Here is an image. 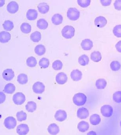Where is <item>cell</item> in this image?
<instances>
[{
  "mask_svg": "<svg viewBox=\"0 0 121 135\" xmlns=\"http://www.w3.org/2000/svg\"><path fill=\"white\" fill-rule=\"evenodd\" d=\"M87 97L86 95L82 93H78L74 95L73 100V103L78 106L84 105L86 101Z\"/></svg>",
  "mask_w": 121,
  "mask_h": 135,
  "instance_id": "1",
  "label": "cell"
},
{
  "mask_svg": "<svg viewBox=\"0 0 121 135\" xmlns=\"http://www.w3.org/2000/svg\"><path fill=\"white\" fill-rule=\"evenodd\" d=\"M74 28L72 26L67 25L64 26L61 31L62 36L66 39H70L74 35Z\"/></svg>",
  "mask_w": 121,
  "mask_h": 135,
  "instance_id": "2",
  "label": "cell"
},
{
  "mask_svg": "<svg viewBox=\"0 0 121 135\" xmlns=\"http://www.w3.org/2000/svg\"><path fill=\"white\" fill-rule=\"evenodd\" d=\"M80 12L77 9L75 8H70L67 10V15L70 20L75 21L79 18Z\"/></svg>",
  "mask_w": 121,
  "mask_h": 135,
  "instance_id": "3",
  "label": "cell"
},
{
  "mask_svg": "<svg viewBox=\"0 0 121 135\" xmlns=\"http://www.w3.org/2000/svg\"><path fill=\"white\" fill-rule=\"evenodd\" d=\"M13 101L14 103L17 105L23 104L26 100V97L21 92H17L13 96Z\"/></svg>",
  "mask_w": 121,
  "mask_h": 135,
  "instance_id": "4",
  "label": "cell"
},
{
  "mask_svg": "<svg viewBox=\"0 0 121 135\" xmlns=\"http://www.w3.org/2000/svg\"><path fill=\"white\" fill-rule=\"evenodd\" d=\"M5 126L9 129L14 128L17 124L16 119L12 116H9L6 118L4 121Z\"/></svg>",
  "mask_w": 121,
  "mask_h": 135,
  "instance_id": "5",
  "label": "cell"
},
{
  "mask_svg": "<svg viewBox=\"0 0 121 135\" xmlns=\"http://www.w3.org/2000/svg\"><path fill=\"white\" fill-rule=\"evenodd\" d=\"M101 112L104 116L110 117L112 116L113 112L112 107L108 105H105L102 106L100 109Z\"/></svg>",
  "mask_w": 121,
  "mask_h": 135,
  "instance_id": "6",
  "label": "cell"
},
{
  "mask_svg": "<svg viewBox=\"0 0 121 135\" xmlns=\"http://www.w3.org/2000/svg\"><path fill=\"white\" fill-rule=\"evenodd\" d=\"M33 92L36 94H41L45 90V86L42 82H35L32 86Z\"/></svg>",
  "mask_w": 121,
  "mask_h": 135,
  "instance_id": "7",
  "label": "cell"
},
{
  "mask_svg": "<svg viewBox=\"0 0 121 135\" xmlns=\"http://www.w3.org/2000/svg\"><path fill=\"white\" fill-rule=\"evenodd\" d=\"M56 81L58 84L63 85L67 81L68 77L67 75L63 72L59 73L56 75Z\"/></svg>",
  "mask_w": 121,
  "mask_h": 135,
  "instance_id": "8",
  "label": "cell"
},
{
  "mask_svg": "<svg viewBox=\"0 0 121 135\" xmlns=\"http://www.w3.org/2000/svg\"><path fill=\"white\" fill-rule=\"evenodd\" d=\"M2 76L4 79L9 81L12 80L14 77V73L12 69H7L3 71Z\"/></svg>",
  "mask_w": 121,
  "mask_h": 135,
  "instance_id": "9",
  "label": "cell"
},
{
  "mask_svg": "<svg viewBox=\"0 0 121 135\" xmlns=\"http://www.w3.org/2000/svg\"><path fill=\"white\" fill-rule=\"evenodd\" d=\"M19 9V5L15 1H11L9 3L7 6V11L11 14H14L17 12Z\"/></svg>",
  "mask_w": 121,
  "mask_h": 135,
  "instance_id": "10",
  "label": "cell"
},
{
  "mask_svg": "<svg viewBox=\"0 0 121 135\" xmlns=\"http://www.w3.org/2000/svg\"><path fill=\"white\" fill-rule=\"evenodd\" d=\"M16 130L17 133L18 135H24L28 133L29 131V128L27 124H22L17 126Z\"/></svg>",
  "mask_w": 121,
  "mask_h": 135,
  "instance_id": "11",
  "label": "cell"
},
{
  "mask_svg": "<svg viewBox=\"0 0 121 135\" xmlns=\"http://www.w3.org/2000/svg\"><path fill=\"white\" fill-rule=\"evenodd\" d=\"M56 120L62 122L67 118V114L66 111L61 110H59L56 111L54 115Z\"/></svg>",
  "mask_w": 121,
  "mask_h": 135,
  "instance_id": "12",
  "label": "cell"
},
{
  "mask_svg": "<svg viewBox=\"0 0 121 135\" xmlns=\"http://www.w3.org/2000/svg\"><path fill=\"white\" fill-rule=\"evenodd\" d=\"M94 22L95 25L100 28L104 27L107 23V19L102 16H99L96 17L95 19Z\"/></svg>",
  "mask_w": 121,
  "mask_h": 135,
  "instance_id": "13",
  "label": "cell"
},
{
  "mask_svg": "<svg viewBox=\"0 0 121 135\" xmlns=\"http://www.w3.org/2000/svg\"><path fill=\"white\" fill-rule=\"evenodd\" d=\"M77 116L80 119H84L87 118L89 116L88 110L84 107L79 108L77 111Z\"/></svg>",
  "mask_w": 121,
  "mask_h": 135,
  "instance_id": "14",
  "label": "cell"
},
{
  "mask_svg": "<svg viewBox=\"0 0 121 135\" xmlns=\"http://www.w3.org/2000/svg\"><path fill=\"white\" fill-rule=\"evenodd\" d=\"M81 45L82 48L85 50H89L93 46L92 41L89 39H85L82 41Z\"/></svg>",
  "mask_w": 121,
  "mask_h": 135,
  "instance_id": "15",
  "label": "cell"
},
{
  "mask_svg": "<svg viewBox=\"0 0 121 135\" xmlns=\"http://www.w3.org/2000/svg\"><path fill=\"white\" fill-rule=\"evenodd\" d=\"M82 72L77 69H74L72 71L70 76L71 79L73 81H78L82 79Z\"/></svg>",
  "mask_w": 121,
  "mask_h": 135,
  "instance_id": "16",
  "label": "cell"
},
{
  "mask_svg": "<svg viewBox=\"0 0 121 135\" xmlns=\"http://www.w3.org/2000/svg\"><path fill=\"white\" fill-rule=\"evenodd\" d=\"M38 13L35 9H30L27 11L26 14L27 19L29 20H34L36 19L37 17Z\"/></svg>",
  "mask_w": 121,
  "mask_h": 135,
  "instance_id": "17",
  "label": "cell"
},
{
  "mask_svg": "<svg viewBox=\"0 0 121 135\" xmlns=\"http://www.w3.org/2000/svg\"><path fill=\"white\" fill-rule=\"evenodd\" d=\"M11 35L10 34L7 32L3 31L0 33V41L3 43H6L8 42L10 39Z\"/></svg>",
  "mask_w": 121,
  "mask_h": 135,
  "instance_id": "18",
  "label": "cell"
},
{
  "mask_svg": "<svg viewBox=\"0 0 121 135\" xmlns=\"http://www.w3.org/2000/svg\"><path fill=\"white\" fill-rule=\"evenodd\" d=\"M47 129L48 133L52 135H56L60 131L59 127L55 123L50 124L48 126Z\"/></svg>",
  "mask_w": 121,
  "mask_h": 135,
  "instance_id": "19",
  "label": "cell"
},
{
  "mask_svg": "<svg viewBox=\"0 0 121 135\" xmlns=\"http://www.w3.org/2000/svg\"><path fill=\"white\" fill-rule=\"evenodd\" d=\"M39 12L42 14H45L47 13L49 9V7L47 3L45 2L40 3L37 6Z\"/></svg>",
  "mask_w": 121,
  "mask_h": 135,
  "instance_id": "20",
  "label": "cell"
},
{
  "mask_svg": "<svg viewBox=\"0 0 121 135\" xmlns=\"http://www.w3.org/2000/svg\"><path fill=\"white\" fill-rule=\"evenodd\" d=\"M63 20L62 15L59 14H56L52 17L51 20L53 24L56 25H58L61 24Z\"/></svg>",
  "mask_w": 121,
  "mask_h": 135,
  "instance_id": "21",
  "label": "cell"
},
{
  "mask_svg": "<svg viewBox=\"0 0 121 135\" xmlns=\"http://www.w3.org/2000/svg\"><path fill=\"white\" fill-rule=\"evenodd\" d=\"M89 125L88 123L84 121L80 122L78 124L77 126L79 131L82 132H85L89 129Z\"/></svg>",
  "mask_w": 121,
  "mask_h": 135,
  "instance_id": "22",
  "label": "cell"
},
{
  "mask_svg": "<svg viewBox=\"0 0 121 135\" xmlns=\"http://www.w3.org/2000/svg\"><path fill=\"white\" fill-rule=\"evenodd\" d=\"M101 119L100 116L96 114H93L91 116L90 121L91 124L93 125H96L100 122Z\"/></svg>",
  "mask_w": 121,
  "mask_h": 135,
  "instance_id": "23",
  "label": "cell"
},
{
  "mask_svg": "<svg viewBox=\"0 0 121 135\" xmlns=\"http://www.w3.org/2000/svg\"><path fill=\"white\" fill-rule=\"evenodd\" d=\"M15 90L16 87L14 84L9 83L5 85L3 91L6 93L12 94L14 92Z\"/></svg>",
  "mask_w": 121,
  "mask_h": 135,
  "instance_id": "24",
  "label": "cell"
},
{
  "mask_svg": "<svg viewBox=\"0 0 121 135\" xmlns=\"http://www.w3.org/2000/svg\"><path fill=\"white\" fill-rule=\"evenodd\" d=\"M91 59L94 62H98L102 59L100 53L99 51H94L92 52L90 55Z\"/></svg>",
  "mask_w": 121,
  "mask_h": 135,
  "instance_id": "25",
  "label": "cell"
},
{
  "mask_svg": "<svg viewBox=\"0 0 121 135\" xmlns=\"http://www.w3.org/2000/svg\"><path fill=\"white\" fill-rule=\"evenodd\" d=\"M46 49L45 46L42 44L37 45L35 48V52L37 55L41 56L43 55L45 53Z\"/></svg>",
  "mask_w": 121,
  "mask_h": 135,
  "instance_id": "26",
  "label": "cell"
},
{
  "mask_svg": "<svg viewBox=\"0 0 121 135\" xmlns=\"http://www.w3.org/2000/svg\"><path fill=\"white\" fill-rule=\"evenodd\" d=\"M37 27L40 29L44 30L48 27V24L47 21L44 19H40L37 21Z\"/></svg>",
  "mask_w": 121,
  "mask_h": 135,
  "instance_id": "27",
  "label": "cell"
},
{
  "mask_svg": "<svg viewBox=\"0 0 121 135\" xmlns=\"http://www.w3.org/2000/svg\"><path fill=\"white\" fill-rule=\"evenodd\" d=\"M37 107L36 103L33 101H31L28 102L26 105V110L28 112H32L35 111Z\"/></svg>",
  "mask_w": 121,
  "mask_h": 135,
  "instance_id": "28",
  "label": "cell"
},
{
  "mask_svg": "<svg viewBox=\"0 0 121 135\" xmlns=\"http://www.w3.org/2000/svg\"><path fill=\"white\" fill-rule=\"evenodd\" d=\"M107 82L104 79L100 78L97 79L96 81L95 85L98 89H103L106 87Z\"/></svg>",
  "mask_w": 121,
  "mask_h": 135,
  "instance_id": "29",
  "label": "cell"
},
{
  "mask_svg": "<svg viewBox=\"0 0 121 135\" xmlns=\"http://www.w3.org/2000/svg\"><path fill=\"white\" fill-rule=\"evenodd\" d=\"M89 57L85 54L80 56L78 59V62L79 64L83 66L87 65L89 63Z\"/></svg>",
  "mask_w": 121,
  "mask_h": 135,
  "instance_id": "30",
  "label": "cell"
},
{
  "mask_svg": "<svg viewBox=\"0 0 121 135\" xmlns=\"http://www.w3.org/2000/svg\"><path fill=\"white\" fill-rule=\"evenodd\" d=\"M17 81L18 83L22 85L25 84L28 81V76L25 74L21 73L17 76Z\"/></svg>",
  "mask_w": 121,
  "mask_h": 135,
  "instance_id": "31",
  "label": "cell"
},
{
  "mask_svg": "<svg viewBox=\"0 0 121 135\" xmlns=\"http://www.w3.org/2000/svg\"><path fill=\"white\" fill-rule=\"evenodd\" d=\"M31 40L34 42H38L41 39V33L38 31H36L32 33L30 35Z\"/></svg>",
  "mask_w": 121,
  "mask_h": 135,
  "instance_id": "32",
  "label": "cell"
},
{
  "mask_svg": "<svg viewBox=\"0 0 121 135\" xmlns=\"http://www.w3.org/2000/svg\"><path fill=\"white\" fill-rule=\"evenodd\" d=\"M20 28L22 32L25 34L29 33L31 30V25L26 23H22L20 26Z\"/></svg>",
  "mask_w": 121,
  "mask_h": 135,
  "instance_id": "33",
  "label": "cell"
},
{
  "mask_svg": "<svg viewBox=\"0 0 121 135\" xmlns=\"http://www.w3.org/2000/svg\"><path fill=\"white\" fill-rule=\"evenodd\" d=\"M2 26L5 30L8 31L11 30L14 27L13 22L9 20H5Z\"/></svg>",
  "mask_w": 121,
  "mask_h": 135,
  "instance_id": "34",
  "label": "cell"
},
{
  "mask_svg": "<svg viewBox=\"0 0 121 135\" xmlns=\"http://www.w3.org/2000/svg\"><path fill=\"white\" fill-rule=\"evenodd\" d=\"M37 63V62L35 58L31 56L28 58L26 60V64L28 67L32 68L35 67Z\"/></svg>",
  "mask_w": 121,
  "mask_h": 135,
  "instance_id": "35",
  "label": "cell"
},
{
  "mask_svg": "<svg viewBox=\"0 0 121 135\" xmlns=\"http://www.w3.org/2000/svg\"><path fill=\"white\" fill-rule=\"evenodd\" d=\"M39 65L41 68H48L49 65V61L48 59L46 58H43L39 61Z\"/></svg>",
  "mask_w": 121,
  "mask_h": 135,
  "instance_id": "36",
  "label": "cell"
},
{
  "mask_svg": "<svg viewBox=\"0 0 121 135\" xmlns=\"http://www.w3.org/2000/svg\"><path fill=\"white\" fill-rule=\"evenodd\" d=\"M111 69L113 71H116L119 70L121 68V65L118 61L114 60L112 61L110 65Z\"/></svg>",
  "mask_w": 121,
  "mask_h": 135,
  "instance_id": "37",
  "label": "cell"
},
{
  "mask_svg": "<svg viewBox=\"0 0 121 135\" xmlns=\"http://www.w3.org/2000/svg\"><path fill=\"white\" fill-rule=\"evenodd\" d=\"M16 116L17 121L21 122L26 120L27 115L25 112L22 111L17 112Z\"/></svg>",
  "mask_w": 121,
  "mask_h": 135,
  "instance_id": "38",
  "label": "cell"
},
{
  "mask_svg": "<svg viewBox=\"0 0 121 135\" xmlns=\"http://www.w3.org/2000/svg\"><path fill=\"white\" fill-rule=\"evenodd\" d=\"M63 66V64L61 61L59 60H56L52 63V67L55 70H61Z\"/></svg>",
  "mask_w": 121,
  "mask_h": 135,
  "instance_id": "39",
  "label": "cell"
},
{
  "mask_svg": "<svg viewBox=\"0 0 121 135\" xmlns=\"http://www.w3.org/2000/svg\"><path fill=\"white\" fill-rule=\"evenodd\" d=\"M113 32L115 36L118 38H121V24L115 26L113 28Z\"/></svg>",
  "mask_w": 121,
  "mask_h": 135,
  "instance_id": "40",
  "label": "cell"
},
{
  "mask_svg": "<svg viewBox=\"0 0 121 135\" xmlns=\"http://www.w3.org/2000/svg\"><path fill=\"white\" fill-rule=\"evenodd\" d=\"M114 101L117 103L121 102V91H118L115 92L113 95Z\"/></svg>",
  "mask_w": 121,
  "mask_h": 135,
  "instance_id": "41",
  "label": "cell"
},
{
  "mask_svg": "<svg viewBox=\"0 0 121 135\" xmlns=\"http://www.w3.org/2000/svg\"><path fill=\"white\" fill-rule=\"evenodd\" d=\"M90 0H78L77 2L78 4L81 7L84 8L87 7L90 5Z\"/></svg>",
  "mask_w": 121,
  "mask_h": 135,
  "instance_id": "42",
  "label": "cell"
},
{
  "mask_svg": "<svg viewBox=\"0 0 121 135\" xmlns=\"http://www.w3.org/2000/svg\"><path fill=\"white\" fill-rule=\"evenodd\" d=\"M114 8L118 10H121V0H116L114 3Z\"/></svg>",
  "mask_w": 121,
  "mask_h": 135,
  "instance_id": "43",
  "label": "cell"
},
{
  "mask_svg": "<svg viewBox=\"0 0 121 135\" xmlns=\"http://www.w3.org/2000/svg\"><path fill=\"white\" fill-rule=\"evenodd\" d=\"M100 2L103 6H107L109 5L112 2L111 0H101Z\"/></svg>",
  "mask_w": 121,
  "mask_h": 135,
  "instance_id": "44",
  "label": "cell"
},
{
  "mask_svg": "<svg viewBox=\"0 0 121 135\" xmlns=\"http://www.w3.org/2000/svg\"><path fill=\"white\" fill-rule=\"evenodd\" d=\"M6 98V95L3 92H0V104L3 103L5 101Z\"/></svg>",
  "mask_w": 121,
  "mask_h": 135,
  "instance_id": "45",
  "label": "cell"
},
{
  "mask_svg": "<svg viewBox=\"0 0 121 135\" xmlns=\"http://www.w3.org/2000/svg\"><path fill=\"white\" fill-rule=\"evenodd\" d=\"M115 47L117 50L119 52L121 53V40L117 42L115 45Z\"/></svg>",
  "mask_w": 121,
  "mask_h": 135,
  "instance_id": "46",
  "label": "cell"
},
{
  "mask_svg": "<svg viewBox=\"0 0 121 135\" xmlns=\"http://www.w3.org/2000/svg\"><path fill=\"white\" fill-rule=\"evenodd\" d=\"M0 7L2 6L5 4V0H0Z\"/></svg>",
  "mask_w": 121,
  "mask_h": 135,
  "instance_id": "47",
  "label": "cell"
},
{
  "mask_svg": "<svg viewBox=\"0 0 121 135\" xmlns=\"http://www.w3.org/2000/svg\"><path fill=\"white\" fill-rule=\"evenodd\" d=\"M87 135H96V133L95 132L93 131H92L89 132L87 134Z\"/></svg>",
  "mask_w": 121,
  "mask_h": 135,
  "instance_id": "48",
  "label": "cell"
},
{
  "mask_svg": "<svg viewBox=\"0 0 121 135\" xmlns=\"http://www.w3.org/2000/svg\"><path fill=\"white\" fill-rule=\"evenodd\" d=\"M120 126L121 127V121H120Z\"/></svg>",
  "mask_w": 121,
  "mask_h": 135,
  "instance_id": "49",
  "label": "cell"
}]
</instances>
